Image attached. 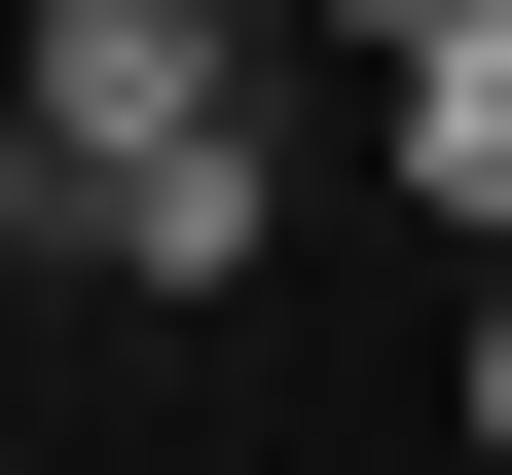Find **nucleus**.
Segmentation results:
<instances>
[{
	"label": "nucleus",
	"instance_id": "nucleus-3",
	"mask_svg": "<svg viewBox=\"0 0 512 475\" xmlns=\"http://www.w3.org/2000/svg\"><path fill=\"white\" fill-rule=\"evenodd\" d=\"M476 475H512V293H476Z\"/></svg>",
	"mask_w": 512,
	"mask_h": 475
},
{
	"label": "nucleus",
	"instance_id": "nucleus-5",
	"mask_svg": "<svg viewBox=\"0 0 512 475\" xmlns=\"http://www.w3.org/2000/svg\"><path fill=\"white\" fill-rule=\"evenodd\" d=\"M0 220H37V147H0Z\"/></svg>",
	"mask_w": 512,
	"mask_h": 475
},
{
	"label": "nucleus",
	"instance_id": "nucleus-2",
	"mask_svg": "<svg viewBox=\"0 0 512 475\" xmlns=\"http://www.w3.org/2000/svg\"><path fill=\"white\" fill-rule=\"evenodd\" d=\"M37 220H74L110 293H256V220H293V183H256V110H220V147H37Z\"/></svg>",
	"mask_w": 512,
	"mask_h": 475
},
{
	"label": "nucleus",
	"instance_id": "nucleus-4",
	"mask_svg": "<svg viewBox=\"0 0 512 475\" xmlns=\"http://www.w3.org/2000/svg\"><path fill=\"white\" fill-rule=\"evenodd\" d=\"M366 37H476V0H366Z\"/></svg>",
	"mask_w": 512,
	"mask_h": 475
},
{
	"label": "nucleus",
	"instance_id": "nucleus-1",
	"mask_svg": "<svg viewBox=\"0 0 512 475\" xmlns=\"http://www.w3.org/2000/svg\"><path fill=\"white\" fill-rule=\"evenodd\" d=\"M256 110V0H37V110L0 147H220Z\"/></svg>",
	"mask_w": 512,
	"mask_h": 475
}]
</instances>
